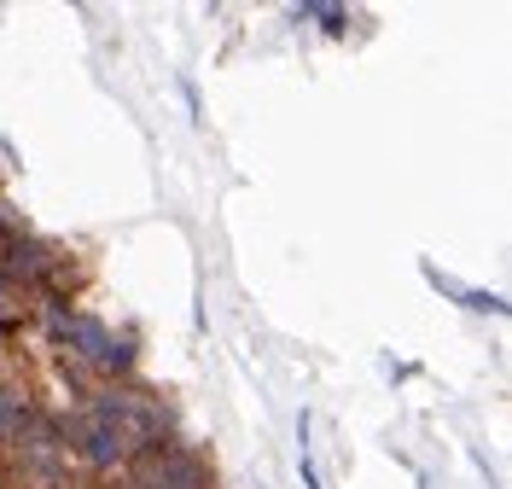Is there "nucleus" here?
<instances>
[{"label": "nucleus", "mask_w": 512, "mask_h": 489, "mask_svg": "<svg viewBox=\"0 0 512 489\" xmlns=\"http://www.w3.org/2000/svg\"><path fill=\"white\" fill-rule=\"evenodd\" d=\"M123 455V431L111 425H88V460H117Z\"/></svg>", "instance_id": "obj_1"}]
</instances>
